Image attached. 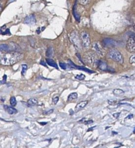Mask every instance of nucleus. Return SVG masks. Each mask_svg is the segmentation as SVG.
<instances>
[{"mask_svg": "<svg viewBox=\"0 0 135 148\" xmlns=\"http://www.w3.org/2000/svg\"><path fill=\"white\" fill-rule=\"evenodd\" d=\"M59 66H60V67L62 68V69H67V68H68V65H67V64H66L65 63H63V62H59Z\"/></svg>", "mask_w": 135, "mask_h": 148, "instance_id": "b1692460", "label": "nucleus"}, {"mask_svg": "<svg viewBox=\"0 0 135 148\" xmlns=\"http://www.w3.org/2000/svg\"><path fill=\"white\" fill-rule=\"evenodd\" d=\"M22 53L17 51H9L1 55V64L3 65H13L22 59Z\"/></svg>", "mask_w": 135, "mask_h": 148, "instance_id": "f257e3e1", "label": "nucleus"}, {"mask_svg": "<svg viewBox=\"0 0 135 148\" xmlns=\"http://www.w3.org/2000/svg\"><path fill=\"white\" fill-rule=\"evenodd\" d=\"M108 57L114 61L117 62L119 64H122L123 62V56L117 49H111L108 53Z\"/></svg>", "mask_w": 135, "mask_h": 148, "instance_id": "f03ea898", "label": "nucleus"}, {"mask_svg": "<svg viewBox=\"0 0 135 148\" xmlns=\"http://www.w3.org/2000/svg\"><path fill=\"white\" fill-rule=\"evenodd\" d=\"M92 47L93 50L95 52H96L99 55H100L102 57L104 56V55L105 54V51H104V49H103V47L101 46V45L99 44V42H93L92 45Z\"/></svg>", "mask_w": 135, "mask_h": 148, "instance_id": "0eeeda50", "label": "nucleus"}, {"mask_svg": "<svg viewBox=\"0 0 135 148\" xmlns=\"http://www.w3.org/2000/svg\"><path fill=\"white\" fill-rule=\"evenodd\" d=\"M40 64H41V65H43V66H46V67H47V65H46V62L44 61H43V60H42L40 62Z\"/></svg>", "mask_w": 135, "mask_h": 148, "instance_id": "c85d7f7f", "label": "nucleus"}, {"mask_svg": "<svg viewBox=\"0 0 135 148\" xmlns=\"http://www.w3.org/2000/svg\"><path fill=\"white\" fill-rule=\"evenodd\" d=\"M1 34H2V35H6V34H10V30H9V28H7V29H6V30H5V31H4V32H1Z\"/></svg>", "mask_w": 135, "mask_h": 148, "instance_id": "a878e982", "label": "nucleus"}, {"mask_svg": "<svg viewBox=\"0 0 135 148\" xmlns=\"http://www.w3.org/2000/svg\"><path fill=\"white\" fill-rule=\"evenodd\" d=\"M27 103H28V105L29 106H35L38 103V100L35 98H31L28 99V101L27 102Z\"/></svg>", "mask_w": 135, "mask_h": 148, "instance_id": "4468645a", "label": "nucleus"}, {"mask_svg": "<svg viewBox=\"0 0 135 148\" xmlns=\"http://www.w3.org/2000/svg\"><path fill=\"white\" fill-rule=\"evenodd\" d=\"M84 61H85V62L87 64H88L89 65H91V66H95L96 65L97 66V61L95 57V54L91 52H89L86 53L84 56Z\"/></svg>", "mask_w": 135, "mask_h": 148, "instance_id": "39448f33", "label": "nucleus"}, {"mask_svg": "<svg viewBox=\"0 0 135 148\" xmlns=\"http://www.w3.org/2000/svg\"><path fill=\"white\" fill-rule=\"evenodd\" d=\"M85 77V76L83 74H80V75H77L75 76V78L77 80H84Z\"/></svg>", "mask_w": 135, "mask_h": 148, "instance_id": "4be33fe9", "label": "nucleus"}, {"mask_svg": "<svg viewBox=\"0 0 135 148\" xmlns=\"http://www.w3.org/2000/svg\"><path fill=\"white\" fill-rule=\"evenodd\" d=\"M54 54V49L52 47H50L47 49L46 52V56L47 57H51Z\"/></svg>", "mask_w": 135, "mask_h": 148, "instance_id": "f3484780", "label": "nucleus"}, {"mask_svg": "<svg viewBox=\"0 0 135 148\" xmlns=\"http://www.w3.org/2000/svg\"><path fill=\"white\" fill-rule=\"evenodd\" d=\"M40 124H42L43 125H44V124H46L47 123H40Z\"/></svg>", "mask_w": 135, "mask_h": 148, "instance_id": "473e14b6", "label": "nucleus"}, {"mask_svg": "<svg viewBox=\"0 0 135 148\" xmlns=\"http://www.w3.org/2000/svg\"><path fill=\"white\" fill-rule=\"evenodd\" d=\"M10 103L12 106H15L17 104V101L14 97H12L10 99Z\"/></svg>", "mask_w": 135, "mask_h": 148, "instance_id": "aec40b11", "label": "nucleus"}, {"mask_svg": "<svg viewBox=\"0 0 135 148\" xmlns=\"http://www.w3.org/2000/svg\"><path fill=\"white\" fill-rule=\"evenodd\" d=\"M6 77H7L6 75H3V77H2L3 80H1V84H4V83L6 82Z\"/></svg>", "mask_w": 135, "mask_h": 148, "instance_id": "bb28decb", "label": "nucleus"}, {"mask_svg": "<svg viewBox=\"0 0 135 148\" xmlns=\"http://www.w3.org/2000/svg\"><path fill=\"white\" fill-rule=\"evenodd\" d=\"M4 108L7 111V112L10 114H16L17 113V109H16L13 106H9L5 105Z\"/></svg>", "mask_w": 135, "mask_h": 148, "instance_id": "f8f14e48", "label": "nucleus"}, {"mask_svg": "<svg viewBox=\"0 0 135 148\" xmlns=\"http://www.w3.org/2000/svg\"><path fill=\"white\" fill-rule=\"evenodd\" d=\"M95 127H92V128H89L88 130V131H91V130H92V129L93 128H94Z\"/></svg>", "mask_w": 135, "mask_h": 148, "instance_id": "2f4dec72", "label": "nucleus"}, {"mask_svg": "<svg viewBox=\"0 0 135 148\" xmlns=\"http://www.w3.org/2000/svg\"><path fill=\"white\" fill-rule=\"evenodd\" d=\"M97 66H98V68L100 69H101L102 71H106L108 68L106 62L102 61V60H98L97 61Z\"/></svg>", "mask_w": 135, "mask_h": 148, "instance_id": "9d476101", "label": "nucleus"}, {"mask_svg": "<svg viewBox=\"0 0 135 148\" xmlns=\"http://www.w3.org/2000/svg\"><path fill=\"white\" fill-rule=\"evenodd\" d=\"M113 94L117 96H121L124 94V91L119 88H115L113 90Z\"/></svg>", "mask_w": 135, "mask_h": 148, "instance_id": "dca6fc26", "label": "nucleus"}, {"mask_svg": "<svg viewBox=\"0 0 135 148\" xmlns=\"http://www.w3.org/2000/svg\"><path fill=\"white\" fill-rule=\"evenodd\" d=\"M78 97V95L77 92H72L71 94H70L68 97V101H72L73 99H75L76 98H77Z\"/></svg>", "mask_w": 135, "mask_h": 148, "instance_id": "a211bd4d", "label": "nucleus"}, {"mask_svg": "<svg viewBox=\"0 0 135 148\" xmlns=\"http://www.w3.org/2000/svg\"><path fill=\"white\" fill-rule=\"evenodd\" d=\"M22 66V70H21V75L22 76H24L25 75V73H26L27 69V65L26 64H22L21 65Z\"/></svg>", "mask_w": 135, "mask_h": 148, "instance_id": "412c9836", "label": "nucleus"}, {"mask_svg": "<svg viewBox=\"0 0 135 148\" xmlns=\"http://www.w3.org/2000/svg\"><path fill=\"white\" fill-rule=\"evenodd\" d=\"M1 51H11V48L9 45L7 44H1L0 46Z\"/></svg>", "mask_w": 135, "mask_h": 148, "instance_id": "2eb2a0df", "label": "nucleus"}, {"mask_svg": "<svg viewBox=\"0 0 135 148\" xmlns=\"http://www.w3.org/2000/svg\"><path fill=\"white\" fill-rule=\"evenodd\" d=\"M53 111H54V110H53V109H50V110H48V111L44 112L43 113H44V114H51V113H52L53 112Z\"/></svg>", "mask_w": 135, "mask_h": 148, "instance_id": "cd10ccee", "label": "nucleus"}, {"mask_svg": "<svg viewBox=\"0 0 135 148\" xmlns=\"http://www.w3.org/2000/svg\"><path fill=\"white\" fill-rule=\"evenodd\" d=\"M24 23L27 24H34L36 23V18L33 14H30L27 16L24 21Z\"/></svg>", "mask_w": 135, "mask_h": 148, "instance_id": "1a4fd4ad", "label": "nucleus"}, {"mask_svg": "<svg viewBox=\"0 0 135 148\" xmlns=\"http://www.w3.org/2000/svg\"><path fill=\"white\" fill-rule=\"evenodd\" d=\"M88 103V101H83L78 103L75 107V111L77 112L80 110L83 109Z\"/></svg>", "mask_w": 135, "mask_h": 148, "instance_id": "9b49d317", "label": "nucleus"}, {"mask_svg": "<svg viewBox=\"0 0 135 148\" xmlns=\"http://www.w3.org/2000/svg\"><path fill=\"white\" fill-rule=\"evenodd\" d=\"M59 99V97L58 96H56L55 97H54L52 98V102L54 104H56L57 103V102L58 101Z\"/></svg>", "mask_w": 135, "mask_h": 148, "instance_id": "393cba45", "label": "nucleus"}, {"mask_svg": "<svg viewBox=\"0 0 135 148\" xmlns=\"http://www.w3.org/2000/svg\"><path fill=\"white\" fill-rule=\"evenodd\" d=\"M46 62L48 64V65H49L50 66H52V67H54V68H55L56 69H58V65L57 64V63L52 59L51 58H47L46 59Z\"/></svg>", "mask_w": 135, "mask_h": 148, "instance_id": "ddd939ff", "label": "nucleus"}, {"mask_svg": "<svg viewBox=\"0 0 135 148\" xmlns=\"http://www.w3.org/2000/svg\"><path fill=\"white\" fill-rule=\"evenodd\" d=\"M70 39L71 42L74 45V47L79 50L81 49V40L80 39L78 34L76 31H73L70 35Z\"/></svg>", "mask_w": 135, "mask_h": 148, "instance_id": "20e7f679", "label": "nucleus"}, {"mask_svg": "<svg viewBox=\"0 0 135 148\" xmlns=\"http://www.w3.org/2000/svg\"><path fill=\"white\" fill-rule=\"evenodd\" d=\"M42 31V29L39 27V28H38V29H37V30H36V32H37V33L39 34L40 32V31Z\"/></svg>", "mask_w": 135, "mask_h": 148, "instance_id": "7c9ffc66", "label": "nucleus"}, {"mask_svg": "<svg viewBox=\"0 0 135 148\" xmlns=\"http://www.w3.org/2000/svg\"><path fill=\"white\" fill-rule=\"evenodd\" d=\"M129 62L132 65L135 66V53L130 56L129 58Z\"/></svg>", "mask_w": 135, "mask_h": 148, "instance_id": "6ab92c4d", "label": "nucleus"}, {"mask_svg": "<svg viewBox=\"0 0 135 148\" xmlns=\"http://www.w3.org/2000/svg\"><path fill=\"white\" fill-rule=\"evenodd\" d=\"M126 49L130 53L135 51V33H129V38L126 42Z\"/></svg>", "mask_w": 135, "mask_h": 148, "instance_id": "7ed1b4c3", "label": "nucleus"}, {"mask_svg": "<svg viewBox=\"0 0 135 148\" xmlns=\"http://www.w3.org/2000/svg\"><path fill=\"white\" fill-rule=\"evenodd\" d=\"M91 0H78V3L80 5H87L90 2Z\"/></svg>", "mask_w": 135, "mask_h": 148, "instance_id": "5701e85b", "label": "nucleus"}, {"mask_svg": "<svg viewBox=\"0 0 135 148\" xmlns=\"http://www.w3.org/2000/svg\"><path fill=\"white\" fill-rule=\"evenodd\" d=\"M80 39L82 46L85 49L89 48L91 44V39L88 33L85 31L82 32L80 35Z\"/></svg>", "mask_w": 135, "mask_h": 148, "instance_id": "423d86ee", "label": "nucleus"}, {"mask_svg": "<svg viewBox=\"0 0 135 148\" xmlns=\"http://www.w3.org/2000/svg\"><path fill=\"white\" fill-rule=\"evenodd\" d=\"M103 43L105 47H113L116 45V42L111 38H105L103 40Z\"/></svg>", "mask_w": 135, "mask_h": 148, "instance_id": "6e6552de", "label": "nucleus"}, {"mask_svg": "<svg viewBox=\"0 0 135 148\" xmlns=\"http://www.w3.org/2000/svg\"><path fill=\"white\" fill-rule=\"evenodd\" d=\"M93 123L92 120H87V121L85 122V124H91V123Z\"/></svg>", "mask_w": 135, "mask_h": 148, "instance_id": "c756f323", "label": "nucleus"}]
</instances>
